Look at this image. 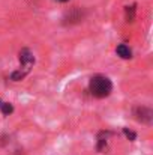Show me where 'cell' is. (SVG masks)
Listing matches in <instances>:
<instances>
[{
    "label": "cell",
    "mask_w": 153,
    "mask_h": 155,
    "mask_svg": "<svg viewBox=\"0 0 153 155\" xmlns=\"http://www.w3.org/2000/svg\"><path fill=\"white\" fill-rule=\"evenodd\" d=\"M116 53H117V56L122 57V59H131V57H132V51H131V48H129L126 44H120V45H117Z\"/></svg>",
    "instance_id": "cell-5"
},
{
    "label": "cell",
    "mask_w": 153,
    "mask_h": 155,
    "mask_svg": "<svg viewBox=\"0 0 153 155\" xmlns=\"http://www.w3.org/2000/svg\"><path fill=\"white\" fill-rule=\"evenodd\" d=\"M89 91L92 94V97L102 100V98H107L110 97V94L113 92V81L107 77V75H102V74H96L90 78L89 81Z\"/></svg>",
    "instance_id": "cell-1"
},
{
    "label": "cell",
    "mask_w": 153,
    "mask_h": 155,
    "mask_svg": "<svg viewBox=\"0 0 153 155\" xmlns=\"http://www.w3.org/2000/svg\"><path fill=\"white\" fill-rule=\"evenodd\" d=\"M134 116L138 122L141 124H146V125H150L152 124V117H153V113L150 108L147 107H137L134 110Z\"/></svg>",
    "instance_id": "cell-3"
},
{
    "label": "cell",
    "mask_w": 153,
    "mask_h": 155,
    "mask_svg": "<svg viewBox=\"0 0 153 155\" xmlns=\"http://www.w3.org/2000/svg\"><path fill=\"white\" fill-rule=\"evenodd\" d=\"M108 136H111V133L110 131H101L99 134H98V146H96V149H98V152H102L105 148H107V137Z\"/></svg>",
    "instance_id": "cell-4"
},
{
    "label": "cell",
    "mask_w": 153,
    "mask_h": 155,
    "mask_svg": "<svg viewBox=\"0 0 153 155\" xmlns=\"http://www.w3.org/2000/svg\"><path fill=\"white\" fill-rule=\"evenodd\" d=\"M26 75H27V74L18 68V69H15V71L11 74V80H12V81H21V80L26 78Z\"/></svg>",
    "instance_id": "cell-7"
},
{
    "label": "cell",
    "mask_w": 153,
    "mask_h": 155,
    "mask_svg": "<svg viewBox=\"0 0 153 155\" xmlns=\"http://www.w3.org/2000/svg\"><path fill=\"white\" fill-rule=\"evenodd\" d=\"M125 14H126V21H128V23H129V21H134V18H135V5L126 6V8H125Z\"/></svg>",
    "instance_id": "cell-8"
},
{
    "label": "cell",
    "mask_w": 153,
    "mask_h": 155,
    "mask_svg": "<svg viewBox=\"0 0 153 155\" xmlns=\"http://www.w3.org/2000/svg\"><path fill=\"white\" fill-rule=\"evenodd\" d=\"M18 59H20V69L21 71H24L26 74H29L30 72V69L33 68V65H35V56H33V53L30 51L29 48H21L20 53H18Z\"/></svg>",
    "instance_id": "cell-2"
},
{
    "label": "cell",
    "mask_w": 153,
    "mask_h": 155,
    "mask_svg": "<svg viewBox=\"0 0 153 155\" xmlns=\"http://www.w3.org/2000/svg\"><path fill=\"white\" fill-rule=\"evenodd\" d=\"M123 134H125L126 139L131 140V142H135V139H137V133H135V131H131L129 128H123Z\"/></svg>",
    "instance_id": "cell-9"
},
{
    "label": "cell",
    "mask_w": 153,
    "mask_h": 155,
    "mask_svg": "<svg viewBox=\"0 0 153 155\" xmlns=\"http://www.w3.org/2000/svg\"><path fill=\"white\" fill-rule=\"evenodd\" d=\"M0 111H2L3 116H9L11 113H14V105L11 103H6V101L0 100Z\"/></svg>",
    "instance_id": "cell-6"
},
{
    "label": "cell",
    "mask_w": 153,
    "mask_h": 155,
    "mask_svg": "<svg viewBox=\"0 0 153 155\" xmlns=\"http://www.w3.org/2000/svg\"><path fill=\"white\" fill-rule=\"evenodd\" d=\"M54 2H59V3H66V2H69V0H54Z\"/></svg>",
    "instance_id": "cell-10"
}]
</instances>
